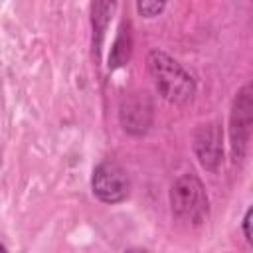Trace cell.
<instances>
[{
    "instance_id": "cell-12",
    "label": "cell",
    "mask_w": 253,
    "mask_h": 253,
    "mask_svg": "<svg viewBox=\"0 0 253 253\" xmlns=\"http://www.w3.org/2000/svg\"><path fill=\"white\" fill-rule=\"evenodd\" d=\"M0 253H8V251H6V247H4V245H2V249H0Z\"/></svg>"
},
{
    "instance_id": "cell-11",
    "label": "cell",
    "mask_w": 253,
    "mask_h": 253,
    "mask_svg": "<svg viewBox=\"0 0 253 253\" xmlns=\"http://www.w3.org/2000/svg\"><path fill=\"white\" fill-rule=\"evenodd\" d=\"M125 253H150V251H146V249H140V247H130V249H126Z\"/></svg>"
},
{
    "instance_id": "cell-1",
    "label": "cell",
    "mask_w": 253,
    "mask_h": 253,
    "mask_svg": "<svg viewBox=\"0 0 253 253\" xmlns=\"http://www.w3.org/2000/svg\"><path fill=\"white\" fill-rule=\"evenodd\" d=\"M146 69L162 95L172 105H186L196 95V81L194 77L178 63L174 57H170L166 51L152 49L146 57Z\"/></svg>"
},
{
    "instance_id": "cell-7",
    "label": "cell",
    "mask_w": 253,
    "mask_h": 253,
    "mask_svg": "<svg viewBox=\"0 0 253 253\" xmlns=\"http://www.w3.org/2000/svg\"><path fill=\"white\" fill-rule=\"evenodd\" d=\"M130 45H132V40H130V32H128V22H123L119 28V36L115 38V43L109 53L111 69H119V67L126 65V61L130 59V49H132Z\"/></svg>"
},
{
    "instance_id": "cell-10",
    "label": "cell",
    "mask_w": 253,
    "mask_h": 253,
    "mask_svg": "<svg viewBox=\"0 0 253 253\" xmlns=\"http://www.w3.org/2000/svg\"><path fill=\"white\" fill-rule=\"evenodd\" d=\"M243 235L249 245H253V206L243 215Z\"/></svg>"
},
{
    "instance_id": "cell-3",
    "label": "cell",
    "mask_w": 253,
    "mask_h": 253,
    "mask_svg": "<svg viewBox=\"0 0 253 253\" xmlns=\"http://www.w3.org/2000/svg\"><path fill=\"white\" fill-rule=\"evenodd\" d=\"M253 134V81L245 83L233 97L229 111V144L231 156L241 160Z\"/></svg>"
},
{
    "instance_id": "cell-6",
    "label": "cell",
    "mask_w": 253,
    "mask_h": 253,
    "mask_svg": "<svg viewBox=\"0 0 253 253\" xmlns=\"http://www.w3.org/2000/svg\"><path fill=\"white\" fill-rule=\"evenodd\" d=\"M152 119H154V105H152V99L148 97V93L134 91L121 99L119 121H121V126L128 134H132V136L144 134L152 125Z\"/></svg>"
},
{
    "instance_id": "cell-9",
    "label": "cell",
    "mask_w": 253,
    "mask_h": 253,
    "mask_svg": "<svg viewBox=\"0 0 253 253\" xmlns=\"http://www.w3.org/2000/svg\"><path fill=\"white\" fill-rule=\"evenodd\" d=\"M164 8H166V2H162V0L160 2L158 0H140V2H136V12L142 18H154Z\"/></svg>"
},
{
    "instance_id": "cell-8",
    "label": "cell",
    "mask_w": 253,
    "mask_h": 253,
    "mask_svg": "<svg viewBox=\"0 0 253 253\" xmlns=\"http://www.w3.org/2000/svg\"><path fill=\"white\" fill-rule=\"evenodd\" d=\"M115 4L113 2H93L91 4V24H93V36H95V47H101L105 30L109 26L111 14H113Z\"/></svg>"
},
{
    "instance_id": "cell-2",
    "label": "cell",
    "mask_w": 253,
    "mask_h": 253,
    "mask_svg": "<svg viewBox=\"0 0 253 253\" xmlns=\"http://www.w3.org/2000/svg\"><path fill=\"white\" fill-rule=\"evenodd\" d=\"M170 210L172 215L188 225H202L210 215V200L204 182L188 172L182 174L170 188Z\"/></svg>"
},
{
    "instance_id": "cell-4",
    "label": "cell",
    "mask_w": 253,
    "mask_h": 253,
    "mask_svg": "<svg viewBox=\"0 0 253 253\" xmlns=\"http://www.w3.org/2000/svg\"><path fill=\"white\" fill-rule=\"evenodd\" d=\"M91 190L95 198L103 204H121L126 200L130 190V180L126 170L115 160H103L95 166L91 176Z\"/></svg>"
},
{
    "instance_id": "cell-5",
    "label": "cell",
    "mask_w": 253,
    "mask_h": 253,
    "mask_svg": "<svg viewBox=\"0 0 253 253\" xmlns=\"http://www.w3.org/2000/svg\"><path fill=\"white\" fill-rule=\"evenodd\" d=\"M194 154L200 166L208 172H217L223 162V132L217 121L204 123L196 128L192 138Z\"/></svg>"
}]
</instances>
